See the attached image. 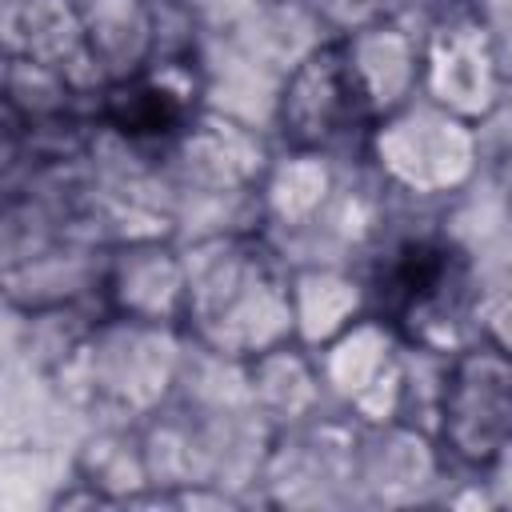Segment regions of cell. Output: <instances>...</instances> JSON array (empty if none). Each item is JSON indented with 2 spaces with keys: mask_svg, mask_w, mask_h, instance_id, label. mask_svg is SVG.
I'll use <instances>...</instances> for the list:
<instances>
[{
  "mask_svg": "<svg viewBox=\"0 0 512 512\" xmlns=\"http://www.w3.org/2000/svg\"><path fill=\"white\" fill-rule=\"evenodd\" d=\"M468 256L440 236L396 244L372 280L376 316L412 344H428L440 328L464 316L472 296Z\"/></svg>",
  "mask_w": 512,
  "mask_h": 512,
  "instance_id": "obj_1",
  "label": "cell"
},
{
  "mask_svg": "<svg viewBox=\"0 0 512 512\" xmlns=\"http://www.w3.org/2000/svg\"><path fill=\"white\" fill-rule=\"evenodd\" d=\"M372 124V88L348 40L308 52L284 84L280 132L296 148H332Z\"/></svg>",
  "mask_w": 512,
  "mask_h": 512,
  "instance_id": "obj_2",
  "label": "cell"
},
{
  "mask_svg": "<svg viewBox=\"0 0 512 512\" xmlns=\"http://www.w3.org/2000/svg\"><path fill=\"white\" fill-rule=\"evenodd\" d=\"M440 436L464 464H492L512 448V348L480 340L460 352L440 392Z\"/></svg>",
  "mask_w": 512,
  "mask_h": 512,
  "instance_id": "obj_3",
  "label": "cell"
},
{
  "mask_svg": "<svg viewBox=\"0 0 512 512\" xmlns=\"http://www.w3.org/2000/svg\"><path fill=\"white\" fill-rule=\"evenodd\" d=\"M100 116L128 140H172L188 124V100L164 80H116L100 96Z\"/></svg>",
  "mask_w": 512,
  "mask_h": 512,
  "instance_id": "obj_4",
  "label": "cell"
}]
</instances>
